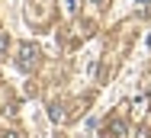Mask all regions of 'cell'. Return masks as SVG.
Segmentation results:
<instances>
[{"instance_id": "6da1fadb", "label": "cell", "mask_w": 151, "mask_h": 138, "mask_svg": "<svg viewBox=\"0 0 151 138\" xmlns=\"http://www.w3.org/2000/svg\"><path fill=\"white\" fill-rule=\"evenodd\" d=\"M39 58H42V52H39L35 45H29V42H23V45H19V58H16V64H19L23 71H32V68L39 64Z\"/></svg>"}, {"instance_id": "7a4b0ae2", "label": "cell", "mask_w": 151, "mask_h": 138, "mask_svg": "<svg viewBox=\"0 0 151 138\" xmlns=\"http://www.w3.org/2000/svg\"><path fill=\"white\" fill-rule=\"evenodd\" d=\"M103 135H106V138H125V135H129V125H125V119H122V116H113V119H106V125H103Z\"/></svg>"}, {"instance_id": "3957f363", "label": "cell", "mask_w": 151, "mask_h": 138, "mask_svg": "<svg viewBox=\"0 0 151 138\" xmlns=\"http://www.w3.org/2000/svg\"><path fill=\"white\" fill-rule=\"evenodd\" d=\"M93 6H106V3H109V0H90Z\"/></svg>"}]
</instances>
